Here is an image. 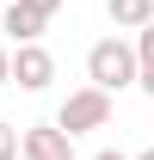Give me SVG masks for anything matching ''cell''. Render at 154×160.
Wrapping results in <instances>:
<instances>
[{
    "label": "cell",
    "instance_id": "obj_10",
    "mask_svg": "<svg viewBox=\"0 0 154 160\" xmlns=\"http://www.w3.org/2000/svg\"><path fill=\"white\" fill-rule=\"evenodd\" d=\"M6 62H13V49H6V43H0V86H6Z\"/></svg>",
    "mask_w": 154,
    "mask_h": 160
},
{
    "label": "cell",
    "instance_id": "obj_3",
    "mask_svg": "<svg viewBox=\"0 0 154 160\" xmlns=\"http://www.w3.org/2000/svg\"><path fill=\"white\" fill-rule=\"evenodd\" d=\"M56 80V56L43 49V43H19L13 62H6V86H25V92H43Z\"/></svg>",
    "mask_w": 154,
    "mask_h": 160
},
{
    "label": "cell",
    "instance_id": "obj_12",
    "mask_svg": "<svg viewBox=\"0 0 154 160\" xmlns=\"http://www.w3.org/2000/svg\"><path fill=\"white\" fill-rule=\"evenodd\" d=\"M136 160H154V148H142V154H136Z\"/></svg>",
    "mask_w": 154,
    "mask_h": 160
},
{
    "label": "cell",
    "instance_id": "obj_11",
    "mask_svg": "<svg viewBox=\"0 0 154 160\" xmlns=\"http://www.w3.org/2000/svg\"><path fill=\"white\" fill-rule=\"evenodd\" d=\"M93 160H123V154H117V148H99V154H93Z\"/></svg>",
    "mask_w": 154,
    "mask_h": 160
},
{
    "label": "cell",
    "instance_id": "obj_8",
    "mask_svg": "<svg viewBox=\"0 0 154 160\" xmlns=\"http://www.w3.org/2000/svg\"><path fill=\"white\" fill-rule=\"evenodd\" d=\"M0 160H19V129L0 123Z\"/></svg>",
    "mask_w": 154,
    "mask_h": 160
},
{
    "label": "cell",
    "instance_id": "obj_5",
    "mask_svg": "<svg viewBox=\"0 0 154 160\" xmlns=\"http://www.w3.org/2000/svg\"><path fill=\"white\" fill-rule=\"evenodd\" d=\"M43 25H49V19H37V12H31V6H19V0H13V6H0V31H6L13 43H37Z\"/></svg>",
    "mask_w": 154,
    "mask_h": 160
},
{
    "label": "cell",
    "instance_id": "obj_1",
    "mask_svg": "<svg viewBox=\"0 0 154 160\" xmlns=\"http://www.w3.org/2000/svg\"><path fill=\"white\" fill-rule=\"evenodd\" d=\"M86 80H93L105 99L123 92V86H136V49L123 37H99L93 49H86Z\"/></svg>",
    "mask_w": 154,
    "mask_h": 160
},
{
    "label": "cell",
    "instance_id": "obj_9",
    "mask_svg": "<svg viewBox=\"0 0 154 160\" xmlns=\"http://www.w3.org/2000/svg\"><path fill=\"white\" fill-rule=\"evenodd\" d=\"M19 6H31L37 19H56V12H62V6H68V0H19Z\"/></svg>",
    "mask_w": 154,
    "mask_h": 160
},
{
    "label": "cell",
    "instance_id": "obj_13",
    "mask_svg": "<svg viewBox=\"0 0 154 160\" xmlns=\"http://www.w3.org/2000/svg\"><path fill=\"white\" fill-rule=\"evenodd\" d=\"M0 6H13V0H0Z\"/></svg>",
    "mask_w": 154,
    "mask_h": 160
},
{
    "label": "cell",
    "instance_id": "obj_2",
    "mask_svg": "<svg viewBox=\"0 0 154 160\" xmlns=\"http://www.w3.org/2000/svg\"><path fill=\"white\" fill-rule=\"evenodd\" d=\"M105 123H111V99H105L99 86L68 92V99H62V111H56V129H62L68 142H74V136H93V129H105Z\"/></svg>",
    "mask_w": 154,
    "mask_h": 160
},
{
    "label": "cell",
    "instance_id": "obj_4",
    "mask_svg": "<svg viewBox=\"0 0 154 160\" xmlns=\"http://www.w3.org/2000/svg\"><path fill=\"white\" fill-rule=\"evenodd\" d=\"M19 160H74V142L62 136L56 123H31L19 136Z\"/></svg>",
    "mask_w": 154,
    "mask_h": 160
},
{
    "label": "cell",
    "instance_id": "obj_6",
    "mask_svg": "<svg viewBox=\"0 0 154 160\" xmlns=\"http://www.w3.org/2000/svg\"><path fill=\"white\" fill-rule=\"evenodd\" d=\"M105 19H111L117 31H142V25L154 19V0H105Z\"/></svg>",
    "mask_w": 154,
    "mask_h": 160
},
{
    "label": "cell",
    "instance_id": "obj_7",
    "mask_svg": "<svg viewBox=\"0 0 154 160\" xmlns=\"http://www.w3.org/2000/svg\"><path fill=\"white\" fill-rule=\"evenodd\" d=\"M130 49H136V86L154 99V19L136 31V43H130Z\"/></svg>",
    "mask_w": 154,
    "mask_h": 160
}]
</instances>
